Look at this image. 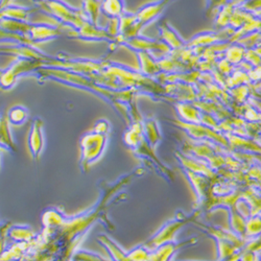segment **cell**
<instances>
[{
	"mask_svg": "<svg viewBox=\"0 0 261 261\" xmlns=\"http://www.w3.org/2000/svg\"><path fill=\"white\" fill-rule=\"evenodd\" d=\"M32 2H33L36 6H39V5H41L42 3H44L45 0H32Z\"/></svg>",
	"mask_w": 261,
	"mask_h": 261,
	"instance_id": "10",
	"label": "cell"
},
{
	"mask_svg": "<svg viewBox=\"0 0 261 261\" xmlns=\"http://www.w3.org/2000/svg\"><path fill=\"white\" fill-rule=\"evenodd\" d=\"M28 116H29V111L27 110V108L22 106H14L9 110L7 119L12 124L21 125L27 120Z\"/></svg>",
	"mask_w": 261,
	"mask_h": 261,
	"instance_id": "8",
	"label": "cell"
},
{
	"mask_svg": "<svg viewBox=\"0 0 261 261\" xmlns=\"http://www.w3.org/2000/svg\"><path fill=\"white\" fill-rule=\"evenodd\" d=\"M11 3H12V0H2V9L10 6Z\"/></svg>",
	"mask_w": 261,
	"mask_h": 261,
	"instance_id": "9",
	"label": "cell"
},
{
	"mask_svg": "<svg viewBox=\"0 0 261 261\" xmlns=\"http://www.w3.org/2000/svg\"><path fill=\"white\" fill-rule=\"evenodd\" d=\"M42 126V120L40 118H36L32 123V127L29 134V147L32 155L35 158L39 157L43 145H44V137H43Z\"/></svg>",
	"mask_w": 261,
	"mask_h": 261,
	"instance_id": "5",
	"label": "cell"
},
{
	"mask_svg": "<svg viewBox=\"0 0 261 261\" xmlns=\"http://www.w3.org/2000/svg\"><path fill=\"white\" fill-rule=\"evenodd\" d=\"M36 8L40 12L54 17L60 25L69 27L75 34H79L87 24L91 23L82 9H75L63 0H45Z\"/></svg>",
	"mask_w": 261,
	"mask_h": 261,
	"instance_id": "1",
	"label": "cell"
},
{
	"mask_svg": "<svg viewBox=\"0 0 261 261\" xmlns=\"http://www.w3.org/2000/svg\"><path fill=\"white\" fill-rule=\"evenodd\" d=\"M106 144V136L102 133H95L86 135L82 139V155L84 159L89 162L96 159L100 154Z\"/></svg>",
	"mask_w": 261,
	"mask_h": 261,
	"instance_id": "4",
	"label": "cell"
},
{
	"mask_svg": "<svg viewBox=\"0 0 261 261\" xmlns=\"http://www.w3.org/2000/svg\"><path fill=\"white\" fill-rule=\"evenodd\" d=\"M100 12L111 20L118 19L125 12L124 0H101Z\"/></svg>",
	"mask_w": 261,
	"mask_h": 261,
	"instance_id": "7",
	"label": "cell"
},
{
	"mask_svg": "<svg viewBox=\"0 0 261 261\" xmlns=\"http://www.w3.org/2000/svg\"><path fill=\"white\" fill-rule=\"evenodd\" d=\"M62 34L61 28L58 25H50L48 23H30V28L25 34L24 39L32 43H43L49 40L59 38Z\"/></svg>",
	"mask_w": 261,
	"mask_h": 261,
	"instance_id": "3",
	"label": "cell"
},
{
	"mask_svg": "<svg viewBox=\"0 0 261 261\" xmlns=\"http://www.w3.org/2000/svg\"><path fill=\"white\" fill-rule=\"evenodd\" d=\"M37 11V8H24L19 6H8L2 9V19L28 21L29 17Z\"/></svg>",
	"mask_w": 261,
	"mask_h": 261,
	"instance_id": "6",
	"label": "cell"
},
{
	"mask_svg": "<svg viewBox=\"0 0 261 261\" xmlns=\"http://www.w3.org/2000/svg\"><path fill=\"white\" fill-rule=\"evenodd\" d=\"M41 62L37 60L18 58L14 63H12L7 69H3L2 72V87L3 89H11L15 85L17 80L23 74H28Z\"/></svg>",
	"mask_w": 261,
	"mask_h": 261,
	"instance_id": "2",
	"label": "cell"
}]
</instances>
